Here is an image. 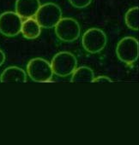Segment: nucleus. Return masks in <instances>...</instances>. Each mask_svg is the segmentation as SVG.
Masks as SVG:
<instances>
[{"mask_svg": "<svg viewBox=\"0 0 139 145\" xmlns=\"http://www.w3.org/2000/svg\"><path fill=\"white\" fill-rule=\"evenodd\" d=\"M50 64L53 74L64 78L71 75L77 67V59L75 55L71 52L60 51L52 57Z\"/></svg>", "mask_w": 139, "mask_h": 145, "instance_id": "1", "label": "nucleus"}, {"mask_svg": "<svg viewBox=\"0 0 139 145\" xmlns=\"http://www.w3.org/2000/svg\"><path fill=\"white\" fill-rule=\"evenodd\" d=\"M112 82H113L112 79L105 75L95 77L94 80H92V83H112Z\"/></svg>", "mask_w": 139, "mask_h": 145, "instance_id": "14", "label": "nucleus"}, {"mask_svg": "<svg viewBox=\"0 0 139 145\" xmlns=\"http://www.w3.org/2000/svg\"><path fill=\"white\" fill-rule=\"evenodd\" d=\"M69 2L77 9H84L92 3V0H69Z\"/></svg>", "mask_w": 139, "mask_h": 145, "instance_id": "13", "label": "nucleus"}, {"mask_svg": "<svg viewBox=\"0 0 139 145\" xmlns=\"http://www.w3.org/2000/svg\"><path fill=\"white\" fill-rule=\"evenodd\" d=\"M0 82L8 83V82H27V74L26 72L17 66H11L6 67L0 75Z\"/></svg>", "mask_w": 139, "mask_h": 145, "instance_id": "9", "label": "nucleus"}, {"mask_svg": "<svg viewBox=\"0 0 139 145\" xmlns=\"http://www.w3.org/2000/svg\"><path fill=\"white\" fill-rule=\"evenodd\" d=\"M23 19L13 11H5L0 15V33L12 38L21 33Z\"/></svg>", "mask_w": 139, "mask_h": 145, "instance_id": "7", "label": "nucleus"}, {"mask_svg": "<svg viewBox=\"0 0 139 145\" xmlns=\"http://www.w3.org/2000/svg\"><path fill=\"white\" fill-rule=\"evenodd\" d=\"M95 78V72L89 67L82 66L77 67L71 74V82L80 83V82H92Z\"/></svg>", "mask_w": 139, "mask_h": 145, "instance_id": "11", "label": "nucleus"}, {"mask_svg": "<svg viewBox=\"0 0 139 145\" xmlns=\"http://www.w3.org/2000/svg\"><path fill=\"white\" fill-rule=\"evenodd\" d=\"M21 33L26 39H35L41 33V27L37 22V21L34 18L25 19L23 22L21 27Z\"/></svg>", "mask_w": 139, "mask_h": 145, "instance_id": "10", "label": "nucleus"}, {"mask_svg": "<svg viewBox=\"0 0 139 145\" xmlns=\"http://www.w3.org/2000/svg\"><path fill=\"white\" fill-rule=\"evenodd\" d=\"M62 18L61 8L54 3H46L40 5L34 19L40 27L52 28Z\"/></svg>", "mask_w": 139, "mask_h": 145, "instance_id": "6", "label": "nucleus"}, {"mask_svg": "<svg viewBox=\"0 0 139 145\" xmlns=\"http://www.w3.org/2000/svg\"><path fill=\"white\" fill-rule=\"evenodd\" d=\"M5 60H6L5 53L1 49H0V67H1V66L5 63Z\"/></svg>", "mask_w": 139, "mask_h": 145, "instance_id": "15", "label": "nucleus"}, {"mask_svg": "<svg viewBox=\"0 0 139 145\" xmlns=\"http://www.w3.org/2000/svg\"><path fill=\"white\" fill-rule=\"evenodd\" d=\"M27 74L34 82L46 83L51 82L53 72L48 61L44 58L35 57L27 64Z\"/></svg>", "mask_w": 139, "mask_h": 145, "instance_id": "2", "label": "nucleus"}, {"mask_svg": "<svg viewBox=\"0 0 139 145\" xmlns=\"http://www.w3.org/2000/svg\"><path fill=\"white\" fill-rule=\"evenodd\" d=\"M107 43V34L98 27L88 29L82 37L83 49L90 54H97L103 50Z\"/></svg>", "mask_w": 139, "mask_h": 145, "instance_id": "5", "label": "nucleus"}, {"mask_svg": "<svg viewBox=\"0 0 139 145\" xmlns=\"http://www.w3.org/2000/svg\"><path fill=\"white\" fill-rule=\"evenodd\" d=\"M54 28L58 39L66 43H71L77 40L81 34L79 22L71 17L61 18Z\"/></svg>", "mask_w": 139, "mask_h": 145, "instance_id": "4", "label": "nucleus"}, {"mask_svg": "<svg viewBox=\"0 0 139 145\" xmlns=\"http://www.w3.org/2000/svg\"><path fill=\"white\" fill-rule=\"evenodd\" d=\"M116 55L120 61L126 65H131L137 61L139 56L138 40L130 36L123 38L117 44Z\"/></svg>", "mask_w": 139, "mask_h": 145, "instance_id": "3", "label": "nucleus"}, {"mask_svg": "<svg viewBox=\"0 0 139 145\" xmlns=\"http://www.w3.org/2000/svg\"><path fill=\"white\" fill-rule=\"evenodd\" d=\"M40 5V0H17L15 10L22 19L34 18Z\"/></svg>", "mask_w": 139, "mask_h": 145, "instance_id": "8", "label": "nucleus"}, {"mask_svg": "<svg viewBox=\"0 0 139 145\" xmlns=\"http://www.w3.org/2000/svg\"><path fill=\"white\" fill-rule=\"evenodd\" d=\"M138 7L135 6L129 9L124 16V22L127 27L131 29L132 31H138L139 24H138Z\"/></svg>", "mask_w": 139, "mask_h": 145, "instance_id": "12", "label": "nucleus"}]
</instances>
